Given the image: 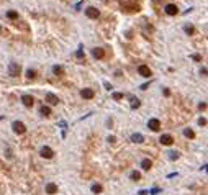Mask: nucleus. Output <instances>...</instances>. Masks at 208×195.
<instances>
[{"label":"nucleus","instance_id":"obj_18","mask_svg":"<svg viewBox=\"0 0 208 195\" xmlns=\"http://www.w3.org/2000/svg\"><path fill=\"white\" fill-rule=\"evenodd\" d=\"M183 136H187V138H190V139H193V138H195V133H193V130L185 128V130H183Z\"/></svg>","mask_w":208,"mask_h":195},{"label":"nucleus","instance_id":"obj_6","mask_svg":"<svg viewBox=\"0 0 208 195\" xmlns=\"http://www.w3.org/2000/svg\"><path fill=\"white\" fill-rule=\"evenodd\" d=\"M93 95H95V92L92 90V89H82V90H80V97L85 99V100L93 99Z\"/></svg>","mask_w":208,"mask_h":195},{"label":"nucleus","instance_id":"obj_29","mask_svg":"<svg viewBox=\"0 0 208 195\" xmlns=\"http://www.w3.org/2000/svg\"><path fill=\"white\" fill-rule=\"evenodd\" d=\"M107 139H108V143H112V144H113V143H115V141H117V138L113 136V134H110V136L107 138Z\"/></svg>","mask_w":208,"mask_h":195},{"label":"nucleus","instance_id":"obj_37","mask_svg":"<svg viewBox=\"0 0 208 195\" xmlns=\"http://www.w3.org/2000/svg\"><path fill=\"white\" fill-rule=\"evenodd\" d=\"M139 195H148V190H139Z\"/></svg>","mask_w":208,"mask_h":195},{"label":"nucleus","instance_id":"obj_15","mask_svg":"<svg viewBox=\"0 0 208 195\" xmlns=\"http://www.w3.org/2000/svg\"><path fill=\"white\" fill-rule=\"evenodd\" d=\"M141 167L144 170H149L151 167H152V162H151V159H143L141 161Z\"/></svg>","mask_w":208,"mask_h":195},{"label":"nucleus","instance_id":"obj_19","mask_svg":"<svg viewBox=\"0 0 208 195\" xmlns=\"http://www.w3.org/2000/svg\"><path fill=\"white\" fill-rule=\"evenodd\" d=\"M183 31L187 34H195V28H193V25H185L183 26Z\"/></svg>","mask_w":208,"mask_h":195},{"label":"nucleus","instance_id":"obj_11","mask_svg":"<svg viewBox=\"0 0 208 195\" xmlns=\"http://www.w3.org/2000/svg\"><path fill=\"white\" fill-rule=\"evenodd\" d=\"M21 103L25 105V107H33V103H34V99L31 95H23L21 97Z\"/></svg>","mask_w":208,"mask_h":195},{"label":"nucleus","instance_id":"obj_2","mask_svg":"<svg viewBox=\"0 0 208 195\" xmlns=\"http://www.w3.org/2000/svg\"><path fill=\"white\" fill-rule=\"evenodd\" d=\"M12 126H13V131L17 134H25L26 133V126H25V123H21V121H13Z\"/></svg>","mask_w":208,"mask_h":195},{"label":"nucleus","instance_id":"obj_26","mask_svg":"<svg viewBox=\"0 0 208 195\" xmlns=\"http://www.w3.org/2000/svg\"><path fill=\"white\" fill-rule=\"evenodd\" d=\"M75 58H77V59H84V49H82V46H79V49H77V53H75Z\"/></svg>","mask_w":208,"mask_h":195},{"label":"nucleus","instance_id":"obj_27","mask_svg":"<svg viewBox=\"0 0 208 195\" xmlns=\"http://www.w3.org/2000/svg\"><path fill=\"white\" fill-rule=\"evenodd\" d=\"M123 99V92H115L113 94V100H121Z\"/></svg>","mask_w":208,"mask_h":195},{"label":"nucleus","instance_id":"obj_17","mask_svg":"<svg viewBox=\"0 0 208 195\" xmlns=\"http://www.w3.org/2000/svg\"><path fill=\"white\" fill-rule=\"evenodd\" d=\"M53 72H54V75H64V67L63 66H54L53 67Z\"/></svg>","mask_w":208,"mask_h":195},{"label":"nucleus","instance_id":"obj_13","mask_svg":"<svg viewBox=\"0 0 208 195\" xmlns=\"http://www.w3.org/2000/svg\"><path fill=\"white\" fill-rule=\"evenodd\" d=\"M131 141L138 143V144H141V143L144 141V136H143L141 133H133V134H131Z\"/></svg>","mask_w":208,"mask_h":195},{"label":"nucleus","instance_id":"obj_12","mask_svg":"<svg viewBox=\"0 0 208 195\" xmlns=\"http://www.w3.org/2000/svg\"><path fill=\"white\" fill-rule=\"evenodd\" d=\"M92 54H93V58L102 59V58L105 56V51L102 49V48H93V49H92Z\"/></svg>","mask_w":208,"mask_h":195},{"label":"nucleus","instance_id":"obj_30","mask_svg":"<svg viewBox=\"0 0 208 195\" xmlns=\"http://www.w3.org/2000/svg\"><path fill=\"white\" fill-rule=\"evenodd\" d=\"M198 125L200 126H205V125H207V120H205V118H198Z\"/></svg>","mask_w":208,"mask_h":195},{"label":"nucleus","instance_id":"obj_24","mask_svg":"<svg viewBox=\"0 0 208 195\" xmlns=\"http://www.w3.org/2000/svg\"><path fill=\"white\" fill-rule=\"evenodd\" d=\"M7 17H8L10 20H17V18H18V13L15 12V10H10V12H7Z\"/></svg>","mask_w":208,"mask_h":195},{"label":"nucleus","instance_id":"obj_33","mask_svg":"<svg viewBox=\"0 0 208 195\" xmlns=\"http://www.w3.org/2000/svg\"><path fill=\"white\" fill-rule=\"evenodd\" d=\"M198 108H200V110H205V108H207V103H205V102H202V103L198 105Z\"/></svg>","mask_w":208,"mask_h":195},{"label":"nucleus","instance_id":"obj_23","mask_svg":"<svg viewBox=\"0 0 208 195\" xmlns=\"http://www.w3.org/2000/svg\"><path fill=\"white\" fill-rule=\"evenodd\" d=\"M139 105H141V102H139V99H131V108H133V110H136V108H139Z\"/></svg>","mask_w":208,"mask_h":195},{"label":"nucleus","instance_id":"obj_22","mask_svg":"<svg viewBox=\"0 0 208 195\" xmlns=\"http://www.w3.org/2000/svg\"><path fill=\"white\" fill-rule=\"evenodd\" d=\"M129 177H131V180H134V182H138V180H139V179H141V174H139V172H138V170H133V172H131V175H129Z\"/></svg>","mask_w":208,"mask_h":195},{"label":"nucleus","instance_id":"obj_31","mask_svg":"<svg viewBox=\"0 0 208 195\" xmlns=\"http://www.w3.org/2000/svg\"><path fill=\"white\" fill-rule=\"evenodd\" d=\"M59 126H61L63 130H66L67 128V123H66V121H59Z\"/></svg>","mask_w":208,"mask_h":195},{"label":"nucleus","instance_id":"obj_7","mask_svg":"<svg viewBox=\"0 0 208 195\" xmlns=\"http://www.w3.org/2000/svg\"><path fill=\"white\" fill-rule=\"evenodd\" d=\"M166 13L167 15H171V17H174V15H177L179 13V8H177V5H174V4H169V5H166Z\"/></svg>","mask_w":208,"mask_h":195},{"label":"nucleus","instance_id":"obj_1","mask_svg":"<svg viewBox=\"0 0 208 195\" xmlns=\"http://www.w3.org/2000/svg\"><path fill=\"white\" fill-rule=\"evenodd\" d=\"M21 72V67L18 62H10V66H8V74L12 75V77H18Z\"/></svg>","mask_w":208,"mask_h":195},{"label":"nucleus","instance_id":"obj_32","mask_svg":"<svg viewBox=\"0 0 208 195\" xmlns=\"http://www.w3.org/2000/svg\"><path fill=\"white\" fill-rule=\"evenodd\" d=\"M159 192H161V190H159V189H151V190H149V194L156 195V194H159Z\"/></svg>","mask_w":208,"mask_h":195},{"label":"nucleus","instance_id":"obj_20","mask_svg":"<svg viewBox=\"0 0 208 195\" xmlns=\"http://www.w3.org/2000/svg\"><path fill=\"white\" fill-rule=\"evenodd\" d=\"M102 190H103V187L100 185V184H93L92 185V192L93 194H102Z\"/></svg>","mask_w":208,"mask_h":195},{"label":"nucleus","instance_id":"obj_34","mask_svg":"<svg viewBox=\"0 0 208 195\" xmlns=\"http://www.w3.org/2000/svg\"><path fill=\"white\" fill-rule=\"evenodd\" d=\"M105 89H107V90H112V89H113V87H112V85H110V84H108V82H105Z\"/></svg>","mask_w":208,"mask_h":195},{"label":"nucleus","instance_id":"obj_14","mask_svg":"<svg viewBox=\"0 0 208 195\" xmlns=\"http://www.w3.org/2000/svg\"><path fill=\"white\" fill-rule=\"evenodd\" d=\"M56 192H58V185H56V184H48V185H46V194H49V195H54Z\"/></svg>","mask_w":208,"mask_h":195},{"label":"nucleus","instance_id":"obj_35","mask_svg":"<svg viewBox=\"0 0 208 195\" xmlns=\"http://www.w3.org/2000/svg\"><path fill=\"white\" fill-rule=\"evenodd\" d=\"M200 74H202V75H207V67H203V69L200 71Z\"/></svg>","mask_w":208,"mask_h":195},{"label":"nucleus","instance_id":"obj_21","mask_svg":"<svg viewBox=\"0 0 208 195\" xmlns=\"http://www.w3.org/2000/svg\"><path fill=\"white\" fill-rule=\"evenodd\" d=\"M39 113H41L43 116H49V115H51V108H49V107H44V105H43L41 110H39Z\"/></svg>","mask_w":208,"mask_h":195},{"label":"nucleus","instance_id":"obj_28","mask_svg":"<svg viewBox=\"0 0 208 195\" xmlns=\"http://www.w3.org/2000/svg\"><path fill=\"white\" fill-rule=\"evenodd\" d=\"M192 59H193V61H202V54H193Z\"/></svg>","mask_w":208,"mask_h":195},{"label":"nucleus","instance_id":"obj_9","mask_svg":"<svg viewBox=\"0 0 208 195\" xmlns=\"http://www.w3.org/2000/svg\"><path fill=\"white\" fill-rule=\"evenodd\" d=\"M159 141H161V144H164V146H171L172 143H174V138H172L171 134H162V136L159 138Z\"/></svg>","mask_w":208,"mask_h":195},{"label":"nucleus","instance_id":"obj_5","mask_svg":"<svg viewBox=\"0 0 208 195\" xmlns=\"http://www.w3.org/2000/svg\"><path fill=\"white\" fill-rule=\"evenodd\" d=\"M39 153H41V156H43V158H46V159H51L53 156H54V151L51 149L49 146H43Z\"/></svg>","mask_w":208,"mask_h":195},{"label":"nucleus","instance_id":"obj_16","mask_svg":"<svg viewBox=\"0 0 208 195\" xmlns=\"http://www.w3.org/2000/svg\"><path fill=\"white\" fill-rule=\"evenodd\" d=\"M167 158L171 159V161H177V159L180 158V153H177V151H169V154H167Z\"/></svg>","mask_w":208,"mask_h":195},{"label":"nucleus","instance_id":"obj_36","mask_svg":"<svg viewBox=\"0 0 208 195\" xmlns=\"http://www.w3.org/2000/svg\"><path fill=\"white\" fill-rule=\"evenodd\" d=\"M148 87H149V84H143V85H141V89H143V90H146Z\"/></svg>","mask_w":208,"mask_h":195},{"label":"nucleus","instance_id":"obj_25","mask_svg":"<svg viewBox=\"0 0 208 195\" xmlns=\"http://www.w3.org/2000/svg\"><path fill=\"white\" fill-rule=\"evenodd\" d=\"M26 77H28V79H34V77H36V71H34V69H28V71H26Z\"/></svg>","mask_w":208,"mask_h":195},{"label":"nucleus","instance_id":"obj_8","mask_svg":"<svg viewBox=\"0 0 208 195\" xmlns=\"http://www.w3.org/2000/svg\"><path fill=\"white\" fill-rule=\"evenodd\" d=\"M138 72H139V75H143V77H151V69L146 64H141V66L138 67Z\"/></svg>","mask_w":208,"mask_h":195},{"label":"nucleus","instance_id":"obj_4","mask_svg":"<svg viewBox=\"0 0 208 195\" xmlns=\"http://www.w3.org/2000/svg\"><path fill=\"white\" fill-rule=\"evenodd\" d=\"M148 128H149L151 131H159V128H161V121H159L157 118H151V120L148 121Z\"/></svg>","mask_w":208,"mask_h":195},{"label":"nucleus","instance_id":"obj_3","mask_svg":"<svg viewBox=\"0 0 208 195\" xmlns=\"http://www.w3.org/2000/svg\"><path fill=\"white\" fill-rule=\"evenodd\" d=\"M85 15H87L89 18H92V20H97V18L100 17V12L95 7H89V8H85Z\"/></svg>","mask_w":208,"mask_h":195},{"label":"nucleus","instance_id":"obj_10","mask_svg":"<svg viewBox=\"0 0 208 195\" xmlns=\"http://www.w3.org/2000/svg\"><path fill=\"white\" fill-rule=\"evenodd\" d=\"M46 102L49 105H58L59 103V99H58V95H54V94H46Z\"/></svg>","mask_w":208,"mask_h":195}]
</instances>
